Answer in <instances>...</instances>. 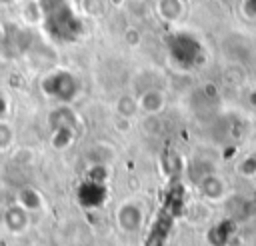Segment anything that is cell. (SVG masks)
Segmentation results:
<instances>
[{"label":"cell","instance_id":"obj_13","mask_svg":"<svg viewBox=\"0 0 256 246\" xmlns=\"http://www.w3.org/2000/svg\"><path fill=\"white\" fill-rule=\"evenodd\" d=\"M116 112H118V116L130 120V118L138 112V100H136V96H132V94H122V96L116 100Z\"/></svg>","mask_w":256,"mask_h":246},{"label":"cell","instance_id":"obj_12","mask_svg":"<svg viewBox=\"0 0 256 246\" xmlns=\"http://www.w3.org/2000/svg\"><path fill=\"white\" fill-rule=\"evenodd\" d=\"M200 192L210 200H218L222 196V192H224V182L214 174H206L200 180Z\"/></svg>","mask_w":256,"mask_h":246},{"label":"cell","instance_id":"obj_19","mask_svg":"<svg viewBox=\"0 0 256 246\" xmlns=\"http://www.w3.org/2000/svg\"><path fill=\"white\" fill-rule=\"evenodd\" d=\"M126 40H128V44H130V46H136L140 38H138V34H136L134 30H130V32H126Z\"/></svg>","mask_w":256,"mask_h":246},{"label":"cell","instance_id":"obj_10","mask_svg":"<svg viewBox=\"0 0 256 246\" xmlns=\"http://www.w3.org/2000/svg\"><path fill=\"white\" fill-rule=\"evenodd\" d=\"M16 204H20V206H22L24 210H28V212H36V210L42 208L44 198H42V194H40L36 188L24 186V188H20L18 194H16Z\"/></svg>","mask_w":256,"mask_h":246},{"label":"cell","instance_id":"obj_11","mask_svg":"<svg viewBox=\"0 0 256 246\" xmlns=\"http://www.w3.org/2000/svg\"><path fill=\"white\" fill-rule=\"evenodd\" d=\"M156 12L164 22H176L184 12V4L182 0H158Z\"/></svg>","mask_w":256,"mask_h":246},{"label":"cell","instance_id":"obj_17","mask_svg":"<svg viewBox=\"0 0 256 246\" xmlns=\"http://www.w3.org/2000/svg\"><path fill=\"white\" fill-rule=\"evenodd\" d=\"M242 12L248 18H256V0H244L242 2Z\"/></svg>","mask_w":256,"mask_h":246},{"label":"cell","instance_id":"obj_4","mask_svg":"<svg viewBox=\"0 0 256 246\" xmlns=\"http://www.w3.org/2000/svg\"><path fill=\"white\" fill-rule=\"evenodd\" d=\"M108 198V186L106 182L84 178L82 184L76 188V200L82 208H100Z\"/></svg>","mask_w":256,"mask_h":246},{"label":"cell","instance_id":"obj_14","mask_svg":"<svg viewBox=\"0 0 256 246\" xmlns=\"http://www.w3.org/2000/svg\"><path fill=\"white\" fill-rule=\"evenodd\" d=\"M22 14H24V20H26L28 24H40V22H42V10H40L38 0H30V2H26Z\"/></svg>","mask_w":256,"mask_h":246},{"label":"cell","instance_id":"obj_2","mask_svg":"<svg viewBox=\"0 0 256 246\" xmlns=\"http://www.w3.org/2000/svg\"><path fill=\"white\" fill-rule=\"evenodd\" d=\"M40 90L46 98L58 102V104H70L72 100L78 98L80 90H82V82L80 78L72 72V70H52L48 72L42 82H40Z\"/></svg>","mask_w":256,"mask_h":246},{"label":"cell","instance_id":"obj_1","mask_svg":"<svg viewBox=\"0 0 256 246\" xmlns=\"http://www.w3.org/2000/svg\"><path fill=\"white\" fill-rule=\"evenodd\" d=\"M42 28L56 44H74L82 38L84 22L68 0H38Z\"/></svg>","mask_w":256,"mask_h":246},{"label":"cell","instance_id":"obj_8","mask_svg":"<svg viewBox=\"0 0 256 246\" xmlns=\"http://www.w3.org/2000/svg\"><path fill=\"white\" fill-rule=\"evenodd\" d=\"M136 100H138V110H142L144 114H158L166 106V96L160 88L144 90L136 96Z\"/></svg>","mask_w":256,"mask_h":246},{"label":"cell","instance_id":"obj_15","mask_svg":"<svg viewBox=\"0 0 256 246\" xmlns=\"http://www.w3.org/2000/svg\"><path fill=\"white\" fill-rule=\"evenodd\" d=\"M12 142H14V128L6 120H0V150H6L8 146H12Z\"/></svg>","mask_w":256,"mask_h":246},{"label":"cell","instance_id":"obj_9","mask_svg":"<svg viewBox=\"0 0 256 246\" xmlns=\"http://www.w3.org/2000/svg\"><path fill=\"white\" fill-rule=\"evenodd\" d=\"M76 128L72 126H58V128H50V146L54 150H66L74 144L76 140Z\"/></svg>","mask_w":256,"mask_h":246},{"label":"cell","instance_id":"obj_18","mask_svg":"<svg viewBox=\"0 0 256 246\" xmlns=\"http://www.w3.org/2000/svg\"><path fill=\"white\" fill-rule=\"evenodd\" d=\"M8 114V100L4 94H0V120H4Z\"/></svg>","mask_w":256,"mask_h":246},{"label":"cell","instance_id":"obj_6","mask_svg":"<svg viewBox=\"0 0 256 246\" xmlns=\"http://www.w3.org/2000/svg\"><path fill=\"white\" fill-rule=\"evenodd\" d=\"M2 224L12 234H22L30 224V212L24 210L20 204H12L2 214Z\"/></svg>","mask_w":256,"mask_h":246},{"label":"cell","instance_id":"obj_16","mask_svg":"<svg viewBox=\"0 0 256 246\" xmlns=\"http://www.w3.org/2000/svg\"><path fill=\"white\" fill-rule=\"evenodd\" d=\"M82 10L90 16H102L106 10V2L104 0H82Z\"/></svg>","mask_w":256,"mask_h":246},{"label":"cell","instance_id":"obj_21","mask_svg":"<svg viewBox=\"0 0 256 246\" xmlns=\"http://www.w3.org/2000/svg\"><path fill=\"white\" fill-rule=\"evenodd\" d=\"M12 2H16V0H0V4H12Z\"/></svg>","mask_w":256,"mask_h":246},{"label":"cell","instance_id":"obj_5","mask_svg":"<svg viewBox=\"0 0 256 246\" xmlns=\"http://www.w3.org/2000/svg\"><path fill=\"white\" fill-rule=\"evenodd\" d=\"M116 222L120 226L122 232L126 234H134L142 228V222H144V212H142V206L134 200H126L122 202L118 208H116Z\"/></svg>","mask_w":256,"mask_h":246},{"label":"cell","instance_id":"obj_3","mask_svg":"<svg viewBox=\"0 0 256 246\" xmlns=\"http://www.w3.org/2000/svg\"><path fill=\"white\" fill-rule=\"evenodd\" d=\"M168 52H170V58H172L174 64L190 66L194 62L196 54L200 52V46L190 34L178 32V34H172L168 38Z\"/></svg>","mask_w":256,"mask_h":246},{"label":"cell","instance_id":"obj_20","mask_svg":"<svg viewBox=\"0 0 256 246\" xmlns=\"http://www.w3.org/2000/svg\"><path fill=\"white\" fill-rule=\"evenodd\" d=\"M6 30H8V26L0 22V44H2V42H4V38H6Z\"/></svg>","mask_w":256,"mask_h":246},{"label":"cell","instance_id":"obj_7","mask_svg":"<svg viewBox=\"0 0 256 246\" xmlns=\"http://www.w3.org/2000/svg\"><path fill=\"white\" fill-rule=\"evenodd\" d=\"M46 122H48V130L50 128H58V126H72V128L78 130L80 116L70 104H60V106H56V108H52L48 112Z\"/></svg>","mask_w":256,"mask_h":246}]
</instances>
